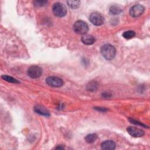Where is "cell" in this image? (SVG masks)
I'll use <instances>...</instances> for the list:
<instances>
[{
	"instance_id": "12",
	"label": "cell",
	"mask_w": 150,
	"mask_h": 150,
	"mask_svg": "<svg viewBox=\"0 0 150 150\" xmlns=\"http://www.w3.org/2000/svg\"><path fill=\"white\" fill-rule=\"evenodd\" d=\"M98 86V84L96 81H91L87 84L86 88L88 91H94L97 89Z\"/></svg>"
},
{
	"instance_id": "2",
	"label": "cell",
	"mask_w": 150,
	"mask_h": 150,
	"mask_svg": "<svg viewBox=\"0 0 150 150\" xmlns=\"http://www.w3.org/2000/svg\"><path fill=\"white\" fill-rule=\"evenodd\" d=\"M73 30L78 35H85L88 30V26L83 21H77L73 25Z\"/></svg>"
},
{
	"instance_id": "22",
	"label": "cell",
	"mask_w": 150,
	"mask_h": 150,
	"mask_svg": "<svg viewBox=\"0 0 150 150\" xmlns=\"http://www.w3.org/2000/svg\"><path fill=\"white\" fill-rule=\"evenodd\" d=\"M56 149H64V148H63V147H62V146H59V147H56Z\"/></svg>"
},
{
	"instance_id": "6",
	"label": "cell",
	"mask_w": 150,
	"mask_h": 150,
	"mask_svg": "<svg viewBox=\"0 0 150 150\" xmlns=\"http://www.w3.org/2000/svg\"><path fill=\"white\" fill-rule=\"evenodd\" d=\"M46 83L50 86L53 87H60L63 86V80L56 76H50L46 79Z\"/></svg>"
},
{
	"instance_id": "15",
	"label": "cell",
	"mask_w": 150,
	"mask_h": 150,
	"mask_svg": "<svg viewBox=\"0 0 150 150\" xmlns=\"http://www.w3.org/2000/svg\"><path fill=\"white\" fill-rule=\"evenodd\" d=\"M121 11V9L117 5H113L110 8V12L112 15H118Z\"/></svg>"
},
{
	"instance_id": "20",
	"label": "cell",
	"mask_w": 150,
	"mask_h": 150,
	"mask_svg": "<svg viewBox=\"0 0 150 150\" xmlns=\"http://www.w3.org/2000/svg\"><path fill=\"white\" fill-rule=\"evenodd\" d=\"M102 96L104 98H110L111 97V94L108 92H104L102 94Z\"/></svg>"
},
{
	"instance_id": "14",
	"label": "cell",
	"mask_w": 150,
	"mask_h": 150,
	"mask_svg": "<svg viewBox=\"0 0 150 150\" xmlns=\"http://www.w3.org/2000/svg\"><path fill=\"white\" fill-rule=\"evenodd\" d=\"M67 4L68 6L72 9H76L80 6V1H67Z\"/></svg>"
},
{
	"instance_id": "13",
	"label": "cell",
	"mask_w": 150,
	"mask_h": 150,
	"mask_svg": "<svg viewBox=\"0 0 150 150\" xmlns=\"http://www.w3.org/2000/svg\"><path fill=\"white\" fill-rule=\"evenodd\" d=\"M97 138V135L96 134H90L85 137V141L89 144L94 142Z\"/></svg>"
},
{
	"instance_id": "8",
	"label": "cell",
	"mask_w": 150,
	"mask_h": 150,
	"mask_svg": "<svg viewBox=\"0 0 150 150\" xmlns=\"http://www.w3.org/2000/svg\"><path fill=\"white\" fill-rule=\"evenodd\" d=\"M127 131L131 136L135 138L141 137L145 134L144 131L142 129L135 127L129 126L127 128Z\"/></svg>"
},
{
	"instance_id": "5",
	"label": "cell",
	"mask_w": 150,
	"mask_h": 150,
	"mask_svg": "<svg viewBox=\"0 0 150 150\" xmlns=\"http://www.w3.org/2000/svg\"><path fill=\"white\" fill-rule=\"evenodd\" d=\"M28 75L32 79H37L42 74V69L38 66H32L28 70Z\"/></svg>"
},
{
	"instance_id": "9",
	"label": "cell",
	"mask_w": 150,
	"mask_h": 150,
	"mask_svg": "<svg viewBox=\"0 0 150 150\" xmlns=\"http://www.w3.org/2000/svg\"><path fill=\"white\" fill-rule=\"evenodd\" d=\"M82 43L86 45H91L96 42V38L94 36L91 35L85 34L83 35L81 38Z\"/></svg>"
},
{
	"instance_id": "21",
	"label": "cell",
	"mask_w": 150,
	"mask_h": 150,
	"mask_svg": "<svg viewBox=\"0 0 150 150\" xmlns=\"http://www.w3.org/2000/svg\"><path fill=\"white\" fill-rule=\"evenodd\" d=\"M94 109H96L97 111H101V112H105L107 111V109L105 108H103V107H94Z\"/></svg>"
},
{
	"instance_id": "16",
	"label": "cell",
	"mask_w": 150,
	"mask_h": 150,
	"mask_svg": "<svg viewBox=\"0 0 150 150\" xmlns=\"http://www.w3.org/2000/svg\"><path fill=\"white\" fill-rule=\"evenodd\" d=\"M2 79H3L4 80L8 81V82H9V83H19V81L16 80V79L12 77H11V76H7V75H2L1 76Z\"/></svg>"
},
{
	"instance_id": "7",
	"label": "cell",
	"mask_w": 150,
	"mask_h": 150,
	"mask_svg": "<svg viewBox=\"0 0 150 150\" xmlns=\"http://www.w3.org/2000/svg\"><path fill=\"white\" fill-rule=\"evenodd\" d=\"M145 8L143 5L137 4L132 6L129 10V14L131 16L136 18L141 16L144 12Z\"/></svg>"
},
{
	"instance_id": "4",
	"label": "cell",
	"mask_w": 150,
	"mask_h": 150,
	"mask_svg": "<svg viewBox=\"0 0 150 150\" xmlns=\"http://www.w3.org/2000/svg\"><path fill=\"white\" fill-rule=\"evenodd\" d=\"M90 21L96 26H100L104 23V17L98 12H94L90 14L89 16Z\"/></svg>"
},
{
	"instance_id": "3",
	"label": "cell",
	"mask_w": 150,
	"mask_h": 150,
	"mask_svg": "<svg viewBox=\"0 0 150 150\" xmlns=\"http://www.w3.org/2000/svg\"><path fill=\"white\" fill-rule=\"evenodd\" d=\"M53 14L57 17H63L67 13V8L66 6L60 2H56L53 4L52 7Z\"/></svg>"
},
{
	"instance_id": "10",
	"label": "cell",
	"mask_w": 150,
	"mask_h": 150,
	"mask_svg": "<svg viewBox=\"0 0 150 150\" xmlns=\"http://www.w3.org/2000/svg\"><path fill=\"white\" fill-rule=\"evenodd\" d=\"M34 111L41 115H43V116H46V117H49L50 116V112L49 111L47 110V109L44 106L42 105H36L35 107H34Z\"/></svg>"
},
{
	"instance_id": "17",
	"label": "cell",
	"mask_w": 150,
	"mask_h": 150,
	"mask_svg": "<svg viewBox=\"0 0 150 150\" xmlns=\"http://www.w3.org/2000/svg\"><path fill=\"white\" fill-rule=\"evenodd\" d=\"M135 35V33L133 30H128V31L124 32L122 34V36L127 39H130L134 38Z\"/></svg>"
},
{
	"instance_id": "1",
	"label": "cell",
	"mask_w": 150,
	"mask_h": 150,
	"mask_svg": "<svg viewBox=\"0 0 150 150\" xmlns=\"http://www.w3.org/2000/svg\"><path fill=\"white\" fill-rule=\"evenodd\" d=\"M101 53L102 56L107 60L113 59L116 54L115 47L110 44H105L101 48Z\"/></svg>"
},
{
	"instance_id": "11",
	"label": "cell",
	"mask_w": 150,
	"mask_h": 150,
	"mask_svg": "<svg viewBox=\"0 0 150 150\" xmlns=\"http://www.w3.org/2000/svg\"><path fill=\"white\" fill-rule=\"evenodd\" d=\"M101 149L104 150H113L115 148V144L111 140L105 141L101 144Z\"/></svg>"
},
{
	"instance_id": "19",
	"label": "cell",
	"mask_w": 150,
	"mask_h": 150,
	"mask_svg": "<svg viewBox=\"0 0 150 150\" xmlns=\"http://www.w3.org/2000/svg\"><path fill=\"white\" fill-rule=\"evenodd\" d=\"M129 120L131 122H132V123H133V124H137V125H142V126H143L144 127H146V125H145L144 124H142L141 122H139V121H136V120H134V119H132V118H129Z\"/></svg>"
},
{
	"instance_id": "18",
	"label": "cell",
	"mask_w": 150,
	"mask_h": 150,
	"mask_svg": "<svg viewBox=\"0 0 150 150\" xmlns=\"http://www.w3.org/2000/svg\"><path fill=\"white\" fill-rule=\"evenodd\" d=\"M33 4L35 6L40 7V6H45L46 5H47V1H42V0L35 1L33 2Z\"/></svg>"
}]
</instances>
